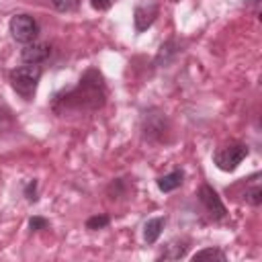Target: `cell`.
<instances>
[{
	"label": "cell",
	"instance_id": "obj_1",
	"mask_svg": "<svg viewBox=\"0 0 262 262\" xmlns=\"http://www.w3.org/2000/svg\"><path fill=\"white\" fill-rule=\"evenodd\" d=\"M106 90H104V80L100 72L88 70L76 88L68 90L61 98L57 96L53 102V111L63 115L66 111H94L104 104Z\"/></svg>",
	"mask_w": 262,
	"mask_h": 262
},
{
	"label": "cell",
	"instance_id": "obj_2",
	"mask_svg": "<svg viewBox=\"0 0 262 262\" xmlns=\"http://www.w3.org/2000/svg\"><path fill=\"white\" fill-rule=\"evenodd\" d=\"M41 66H33V63H27V66H18L14 68L10 74H8V80H10V86L16 94H20L25 100H31L37 92V86H39V80H41Z\"/></svg>",
	"mask_w": 262,
	"mask_h": 262
},
{
	"label": "cell",
	"instance_id": "obj_3",
	"mask_svg": "<svg viewBox=\"0 0 262 262\" xmlns=\"http://www.w3.org/2000/svg\"><path fill=\"white\" fill-rule=\"evenodd\" d=\"M248 156V145L246 143H227L221 145L215 154H213V164L221 170V172H233Z\"/></svg>",
	"mask_w": 262,
	"mask_h": 262
},
{
	"label": "cell",
	"instance_id": "obj_4",
	"mask_svg": "<svg viewBox=\"0 0 262 262\" xmlns=\"http://www.w3.org/2000/svg\"><path fill=\"white\" fill-rule=\"evenodd\" d=\"M8 31L16 43H31L39 35V23L31 14H14L8 23Z\"/></svg>",
	"mask_w": 262,
	"mask_h": 262
},
{
	"label": "cell",
	"instance_id": "obj_5",
	"mask_svg": "<svg viewBox=\"0 0 262 262\" xmlns=\"http://www.w3.org/2000/svg\"><path fill=\"white\" fill-rule=\"evenodd\" d=\"M199 201H201V205L205 207V211L209 213V217L213 221H221V219L227 217V209H225L221 196L217 194V190L213 186L201 184V188H199Z\"/></svg>",
	"mask_w": 262,
	"mask_h": 262
},
{
	"label": "cell",
	"instance_id": "obj_6",
	"mask_svg": "<svg viewBox=\"0 0 262 262\" xmlns=\"http://www.w3.org/2000/svg\"><path fill=\"white\" fill-rule=\"evenodd\" d=\"M156 16H158V4H154V2H141V4H137L135 10H133L135 31L141 33L147 27H151L154 20H156Z\"/></svg>",
	"mask_w": 262,
	"mask_h": 262
},
{
	"label": "cell",
	"instance_id": "obj_7",
	"mask_svg": "<svg viewBox=\"0 0 262 262\" xmlns=\"http://www.w3.org/2000/svg\"><path fill=\"white\" fill-rule=\"evenodd\" d=\"M49 55H51V47H49L47 43L31 41V43H27V45L20 49V59H23L25 63H33V66H39V63L45 61Z\"/></svg>",
	"mask_w": 262,
	"mask_h": 262
},
{
	"label": "cell",
	"instance_id": "obj_8",
	"mask_svg": "<svg viewBox=\"0 0 262 262\" xmlns=\"http://www.w3.org/2000/svg\"><path fill=\"white\" fill-rule=\"evenodd\" d=\"M166 225V217H154V219H147V223L143 225V239L147 244H156L158 237L162 235V229Z\"/></svg>",
	"mask_w": 262,
	"mask_h": 262
},
{
	"label": "cell",
	"instance_id": "obj_9",
	"mask_svg": "<svg viewBox=\"0 0 262 262\" xmlns=\"http://www.w3.org/2000/svg\"><path fill=\"white\" fill-rule=\"evenodd\" d=\"M182 182H184V172H182V170H174V172L164 174V176L158 178V188H160L162 192H172V190H176Z\"/></svg>",
	"mask_w": 262,
	"mask_h": 262
},
{
	"label": "cell",
	"instance_id": "obj_10",
	"mask_svg": "<svg viewBox=\"0 0 262 262\" xmlns=\"http://www.w3.org/2000/svg\"><path fill=\"white\" fill-rule=\"evenodd\" d=\"M186 248H188L186 242H170L164 248V252L160 254L158 260H178V258H182L186 254Z\"/></svg>",
	"mask_w": 262,
	"mask_h": 262
},
{
	"label": "cell",
	"instance_id": "obj_11",
	"mask_svg": "<svg viewBox=\"0 0 262 262\" xmlns=\"http://www.w3.org/2000/svg\"><path fill=\"white\" fill-rule=\"evenodd\" d=\"M192 260H225V254L223 250L219 248H205V250H199L192 254Z\"/></svg>",
	"mask_w": 262,
	"mask_h": 262
},
{
	"label": "cell",
	"instance_id": "obj_12",
	"mask_svg": "<svg viewBox=\"0 0 262 262\" xmlns=\"http://www.w3.org/2000/svg\"><path fill=\"white\" fill-rule=\"evenodd\" d=\"M244 201H246L248 205H252V207H258V205L262 203V188H260V184L248 186L246 192H244Z\"/></svg>",
	"mask_w": 262,
	"mask_h": 262
},
{
	"label": "cell",
	"instance_id": "obj_13",
	"mask_svg": "<svg viewBox=\"0 0 262 262\" xmlns=\"http://www.w3.org/2000/svg\"><path fill=\"white\" fill-rule=\"evenodd\" d=\"M174 47H176V43H174V41L164 43V45L160 47V53H158V59H156V61H158V63H162V61H164V63H168V61H170V57L178 51V49H174Z\"/></svg>",
	"mask_w": 262,
	"mask_h": 262
},
{
	"label": "cell",
	"instance_id": "obj_14",
	"mask_svg": "<svg viewBox=\"0 0 262 262\" xmlns=\"http://www.w3.org/2000/svg\"><path fill=\"white\" fill-rule=\"evenodd\" d=\"M51 4L59 12H72L80 6V0H51Z\"/></svg>",
	"mask_w": 262,
	"mask_h": 262
},
{
	"label": "cell",
	"instance_id": "obj_15",
	"mask_svg": "<svg viewBox=\"0 0 262 262\" xmlns=\"http://www.w3.org/2000/svg\"><path fill=\"white\" fill-rule=\"evenodd\" d=\"M108 221H111L108 215H94V217H90V219L86 221V227L92 229V231H94V229H102V227L108 225Z\"/></svg>",
	"mask_w": 262,
	"mask_h": 262
},
{
	"label": "cell",
	"instance_id": "obj_16",
	"mask_svg": "<svg viewBox=\"0 0 262 262\" xmlns=\"http://www.w3.org/2000/svg\"><path fill=\"white\" fill-rule=\"evenodd\" d=\"M47 219H43V217H39V215H35V217H31L29 219V227L33 229V231H39V229H47Z\"/></svg>",
	"mask_w": 262,
	"mask_h": 262
},
{
	"label": "cell",
	"instance_id": "obj_17",
	"mask_svg": "<svg viewBox=\"0 0 262 262\" xmlns=\"http://www.w3.org/2000/svg\"><path fill=\"white\" fill-rule=\"evenodd\" d=\"M25 196H27V201H37V180H31L25 186Z\"/></svg>",
	"mask_w": 262,
	"mask_h": 262
},
{
	"label": "cell",
	"instance_id": "obj_18",
	"mask_svg": "<svg viewBox=\"0 0 262 262\" xmlns=\"http://www.w3.org/2000/svg\"><path fill=\"white\" fill-rule=\"evenodd\" d=\"M113 2L115 0H90L92 8H96V10H108L113 6Z\"/></svg>",
	"mask_w": 262,
	"mask_h": 262
},
{
	"label": "cell",
	"instance_id": "obj_19",
	"mask_svg": "<svg viewBox=\"0 0 262 262\" xmlns=\"http://www.w3.org/2000/svg\"><path fill=\"white\" fill-rule=\"evenodd\" d=\"M0 119H2V111H0Z\"/></svg>",
	"mask_w": 262,
	"mask_h": 262
}]
</instances>
